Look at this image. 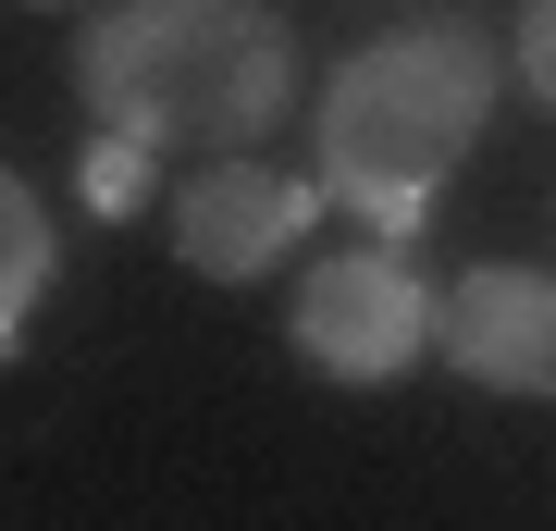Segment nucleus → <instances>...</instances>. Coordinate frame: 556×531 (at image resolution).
Returning <instances> with one entry per match:
<instances>
[{"label":"nucleus","instance_id":"1","mask_svg":"<svg viewBox=\"0 0 556 531\" xmlns=\"http://www.w3.org/2000/svg\"><path fill=\"white\" fill-rule=\"evenodd\" d=\"M75 99L124 149H248L298 99V38L260 0H112L75 38Z\"/></svg>","mask_w":556,"mask_h":531},{"label":"nucleus","instance_id":"2","mask_svg":"<svg viewBox=\"0 0 556 531\" xmlns=\"http://www.w3.org/2000/svg\"><path fill=\"white\" fill-rule=\"evenodd\" d=\"M495 38L470 25H408V38H371L321 87V161L309 186L358 211L371 236H420V211L445 198V174L470 161V137L495 124Z\"/></svg>","mask_w":556,"mask_h":531},{"label":"nucleus","instance_id":"3","mask_svg":"<svg viewBox=\"0 0 556 531\" xmlns=\"http://www.w3.org/2000/svg\"><path fill=\"white\" fill-rule=\"evenodd\" d=\"M433 309L445 296L408 273L396 248H334L321 273H298V309H285V334L321 383H396L420 371V346H433Z\"/></svg>","mask_w":556,"mask_h":531},{"label":"nucleus","instance_id":"4","mask_svg":"<svg viewBox=\"0 0 556 531\" xmlns=\"http://www.w3.org/2000/svg\"><path fill=\"white\" fill-rule=\"evenodd\" d=\"M309 223H321V186H309V174H260V161H236V149H223L211 174L174 186V260H186V273H211V285L273 273Z\"/></svg>","mask_w":556,"mask_h":531},{"label":"nucleus","instance_id":"5","mask_svg":"<svg viewBox=\"0 0 556 531\" xmlns=\"http://www.w3.org/2000/svg\"><path fill=\"white\" fill-rule=\"evenodd\" d=\"M433 346H445V371L482 383V395H556V273L482 260V273L433 309Z\"/></svg>","mask_w":556,"mask_h":531},{"label":"nucleus","instance_id":"6","mask_svg":"<svg viewBox=\"0 0 556 531\" xmlns=\"http://www.w3.org/2000/svg\"><path fill=\"white\" fill-rule=\"evenodd\" d=\"M38 296H50V211L25 198V174H0V346L38 321Z\"/></svg>","mask_w":556,"mask_h":531},{"label":"nucleus","instance_id":"7","mask_svg":"<svg viewBox=\"0 0 556 531\" xmlns=\"http://www.w3.org/2000/svg\"><path fill=\"white\" fill-rule=\"evenodd\" d=\"M87 198H100V211L124 223V211H137V198H149V149H124V137H100V149H87Z\"/></svg>","mask_w":556,"mask_h":531},{"label":"nucleus","instance_id":"8","mask_svg":"<svg viewBox=\"0 0 556 531\" xmlns=\"http://www.w3.org/2000/svg\"><path fill=\"white\" fill-rule=\"evenodd\" d=\"M519 87L556 112V0H519Z\"/></svg>","mask_w":556,"mask_h":531}]
</instances>
